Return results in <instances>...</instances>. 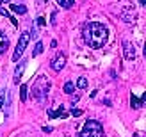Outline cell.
Wrapping results in <instances>:
<instances>
[{
	"mask_svg": "<svg viewBox=\"0 0 146 137\" xmlns=\"http://www.w3.org/2000/svg\"><path fill=\"white\" fill-rule=\"evenodd\" d=\"M84 41L86 45H89L91 48H102L109 39V28L104 23L98 21H91L84 27Z\"/></svg>",
	"mask_w": 146,
	"mask_h": 137,
	"instance_id": "1",
	"label": "cell"
},
{
	"mask_svg": "<svg viewBox=\"0 0 146 137\" xmlns=\"http://www.w3.org/2000/svg\"><path fill=\"white\" fill-rule=\"evenodd\" d=\"M48 89H50V80L45 75H39L38 80L32 84V98H36L39 103H45L46 95H48Z\"/></svg>",
	"mask_w": 146,
	"mask_h": 137,
	"instance_id": "2",
	"label": "cell"
},
{
	"mask_svg": "<svg viewBox=\"0 0 146 137\" xmlns=\"http://www.w3.org/2000/svg\"><path fill=\"white\" fill-rule=\"evenodd\" d=\"M80 137H105V134H104V126H102L100 121H96V119H89V121H86L82 132H80Z\"/></svg>",
	"mask_w": 146,
	"mask_h": 137,
	"instance_id": "3",
	"label": "cell"
},
{
	"mask_svg": "<svg viewBox=\"0 0 146 137\" xmlns=\"http://www.w3.org/2000/svg\"><path fill=\"white\" fill-rule=\"evenodd\" d=\"M29 41H31V34H29V30L21 32L20 39H18V46L14 48V54H13V61H14V62H18V61H20V57H21V54L25 52V48H27V45H29Z\"/></svg>",
	"mask_w": 146,
	"mask_h": 137,
	"instance_id": "4",
	"label": "cell"
},
{
	"mask_svg": "<svg viewBox=\"0 0 146 137\" xmlns=\"http://www.w3.org/2000/svg\"><path fill=\"white\" fill-rule=\"evenodd\" d=\"M50 66H52L54 71H61L64 66H66V57H64L62 54H57L52 61H50Z\"/></svg>",
	"mask_w": 146,
	"mask_h": 137,
	"instance_id": "5",
	"label": "cell"
},
{
	"mask_svg": "<svg viewBox=\"0 0 146 137\" xmlns=\"http://www.w3.org/2000/svg\"><path fill=\"white\" fill-rule=\"evenodd\" d=\"M123 54H125V59L127 61H134L135 59V48H134L132 43L123 41Z\"/></svg>",
	"mask_w": 146,
	"mask_h": 137,
	"instance_id": "6",
	"label": "cell"
},
{
	"mask_svg": "<svg viewBox=\"0 0 146 137\" xmlns=\"http://www.w3.org/2000/svg\"><path fill=\"white\" fill-rule=\"evenodd\" d=\"M25 68H27V61H21L18 66H16V69H14V82L18 84V80L21 77H23V71H25Z\"/></svg>",
	"mask_w": 146,
	"mask_h": 137,
	"instance_id": "7",
	"label": "cell"
},
{
	"mask_svg": "<svg viewBox=\"0 0 146 137\" xmlns=\"http://www.w3.org/2000/svg\"><path fill=\"white\" fill-rule=\"evenodd\" d=\"M7 48H9V38H7L4 32H0V55L5 54Z\"/></svg>",
	"mask_w": 146,
	"mask_h": 137,
	"instance_id": "8",
	"label": "cell"
},
{
	"mask_svg": "<svg viewBox=\"0 0 146 137\" xmlns=\"http://www.w3.org/2000/svg\"><path fill=\"white\" fill-rule=\"evenodd\" d=\"M143 102H144V95H143L139 100H137L134 95L130 96V105H132V109H141V107H143Z\"/></svg>",
	"mask_w": 146,
	"mask_h": 137,
	"instance_id": "9",
	"label": "cell"
},
{
	"mask_svg": "<svg viewBox=\"0 0 146 137\" xmlns=\"http://www.w3.org/2000/svg\"><path fill=\"white\" fill-rule=\"evenodd\" d=\"M0 14H2V16H5V18H9V20H11V23H13L14 27H18V20H16V18H13L11 14H9V11H7V9H4L2 5H0Z\"/></svg>",
	"mask_w": 146,
	"mask_h": 137,
	"instance_id": "10",
	"label": "cell"
},
{
	"mask_svg": "<svg viewBox=\"0 0 146 137\" xmlns=\"http://www.w3.org/2000/svg\"><path fill=\"white\" fill-rule=\"evenodd\" d=\"M11 11L13 13H18V14H25L27 13V7L21 5V4H11Z\"/></svg>",
	"mask_w": 146,
	"mask_h": 137,
	"instance_id": "11",
	"label": "cell"
},
{
	"mask_svg": "<svg viewBox=\"0 0 146 137\" xmlns=\"http://www.w3.org/2000/svg\"><path fill=\"white\" fill-rule=\"evenodd\" d=\"M48 116H50V118H61V119H62V118H66L68 114L64 112V111H62V107H61L59 111H48Z\"/></svg>",
	"mask_w": 146,
	"mask_h": 137,
	"instance_id": "12",
	"label": "cell"
},
{
	"mask_svg": "<svg viewBox=\"0 0 146 137\" xmlns=\"http://www.w3.org/2000/svg\"><path fill=\"white\" fill-rule=\"evenodd\" d=\"M57 4H59L62 9H71V7L75 5V0H57Z\"/></svg>",
	"mask_w": 146,
	"mask_h": 137,
	"instance_id": "13",
	"label": "cell"
},
{
	"mask_svg": "<svg viewBox=\"0 0 146 137\" xmlns=\"http://www.w3.org/2000/svg\"><path fill=\"white\" fill-rule=\"evenodd\" d=\"M43 50H45V46H43V43H41V41H38V43L34 45V50H32V57H38V55L43 52Z\"/></svg>",
	"mask_w": 146,
	"mask_h": 137,
	"instance_id": "14",
	"label": "cell"
},
{
	"mask_svg": "<svg viewBox=\"0 0 146 137\" xmlns=\"http://www.w3.org/2000/svg\"><path fill=\"white\" fill-rule=\"evenodd\" d=\"M27 91H29V85L27 84H21L20 85V100H21V102H25V100H27Z\"/></svg>",
	"mask_w": 146,
	"mask_h": 137,
	"instance_id": "15",
	"label": "cell"
},
{
	"mask_svg": "<svg viewBox=\"0 0 146 137\" xmlns=\"http://www.w3.org/2000/svg\"><path fill=\"white\" fill-rule=\"evenodd\" d=\"M87 84H89V82H87L86 77H78V78H77V87H78V89H86Z\"/></svg>",
	"mask_w": 146,
	"mask_h": 137,
	"instance_id": "16",
	"label": "cell"
},
{
	"mask_svg": "<svg viewBox=\"0 0 146 137\" xmlns=\"http://www.w3.org/2000/svg\"><path fill=\"white\" fill-rule=\"evenodd\" d=\"M62 91L66 93V95H73V93H75V84H73V82H66Z\"/></svg>",
	"mask_w": 146,
	"mask_h": 137,
	"instance_id": "17",
	"label": "cell"
},
{
	"mask_svg": "<svg viewBox=\"0 0 146 137\" xmlns=\"http://www.w3.org/2000/svg\"><path fill=\"white\" fill-rule=\"evenodd\" d=\"M70 114L77 118V116H82V111H80V109H71V112H70Z\"/></svg>",
	"mask_w": 146,
	"mask_h": 137,
	"instance_id": "18",
	"label": "cell"
},
{
	"mask_svg": "<svg viewBox=\"0 0 146 137\" xmlns=\"http://www.w3.org/2000/svg\"><path fill=\"white\" fill-rule=\"evenodd\" d=\"M36 23H38L39 27H43V25H46V20H45V18H43V16H39L38 20H36Z\"/></svg>",
	"mask_w": 146,
	"mask_h": 137,
	"instance_id": "19",
	"label": "cell"
},
{
	"mask_svg": "<svg viewBox=\"0 0 146 137\" xmlns=\"http://www.w3.org/2000/svg\"><path fill=\"white\" fill-rule=\"evenodd\" d=\"M43 132H52V126H43Z\"/></svg>",
	"mask_w": 146,
	"mask_h": 137,
	"instance_id": "20",
	"label": "cell"
},
{
	"mask_svg": "<svg viewBox=\"0 0 146 137\" xmlns=\"http://www.w3.org/2000/svg\"><path fill=\"white\" fill-rule=\"evenodd\" d=\"M139 5H146V0H139Z\"/></svg>",
	"mask_w": 146,
	"mask_h": 137,
	"instance_id": "21",
	"label": "cell"
},
{
	"mask_svg": "<svg viewBox=\"0 0 146 137\" xmlns=\"http://www.w3.org/2000/svg\"><path fill=\"white\" fill-rule=\"evenodd\" d=\"M2 105H4V96L0 98V109H2Z\"/></svg>",
	"mask_w": 146,
	"mask_h": 137,
	"instance_id": "22",
	"label": "cell"
},
{
	"mask_svg": "<svg viewBox=\"0 0 146 137\" xmlns=\"http://www.w3.org/2000/svg\"><path fill=\"white\" fill-rule=\"evenodd\" d=\"M7 2H9V0H0V4H7Z\"/></svg>",
	"mask_w": 146,
	"mask_h": 137,
	"instance_id": "23",
	"label": "cell"
}]
</instances>
